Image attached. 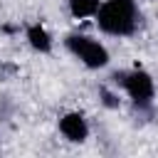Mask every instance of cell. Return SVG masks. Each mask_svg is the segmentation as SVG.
Masks as SVG:
<instances>
[{
    "mask_svg": "<svg viewBox=\"0 0 158 158\" xmlns=\"http://www.w3.org/2000/svg\"><path fill=\"white\" fill-rule=\"evenodd\" d=\"M96 25L101 32L114 37H128L138 27V7L136 0H106L99 5Z\"/></svg>",
    "mask_w": 158,
    "mask_h": 158,
    "instance_id": "obj_1",
    "label": "cell"
},
{
    "mask_svg": "<svg viewBox=\"0 0 158 158\" xmlns=\"http://www.w3.org/2000/svg\"><path fill=\"white\" fill-rule=\"evenodd\" d=\"M114 81H116L118 86H123V91L128 94V99L133 101L136 109H151L156 86H153V79H151L148 72H143V69L116 72V74H114Z\"/></svg>",
    "mask_w": 158,
    "mask_h": 158,
    "instance_id": "obj_2",
    "label": "cell"
},
{
    "mask_svg": "<svg viewBox=\"0 0 158 158\" xmlns=\"http://www.w3.org/2000/svg\"><path fill=\"white\" fill-rule=\"evenodd\" d=\"M64 47L89 69H101L109 64V52L101 42L86 37V35H67Z\"/></svg>",
    "mask_w": 158,
    "mask_h": 158,
    "instance_id": "obj_3",
    "label": "cell"
},
{
    "mask_svg": "<svg viewBox=\"0 0 158 158\" xmlns=\"http://www.w3.org/2000/svg\"><path fill=\"white\" fill-rule=\"evenodd\" d=\"M59 131H62V136H64L67 141L81 143V141H86V136H89V123H86V118H84L79 111H69V114H64V116L59 118Z\"/></svg>",
    "mask_w": 158,
    "mask_h": 158,
    "instance_id": "obj_4",
    "label": "cell"
},
{
    "mask_svg": "<svg viewBox=\"0 0 158 158\" xmlns=\"http://www.w3.org/2000/svg\"><path fill=\"white\" fill-rule=\"evenodd\" d=\"M27 42H30L32 49H37L42 54H47L52 49V37H49V32L42 25H30L27 27Z\"/></svg>",
    "mask_w": 158,
    "mask_h": 158,
    "instance_id": "obj_5",
    "label": "cell"
},
{
    "mask_svg": "<svg viewBox=\"0 0 158 158\" xmlns=\"http://www.w3.org/2000/svg\"><path fill=\"white\" fill-rule=\"evenodd\" d=\"M69 12L74 17H96L99 0H69Z\"/></svg>",
    "mask_w": 158,
    "mask_h": 158,
    "instance_id": "obj_6",
    "label": "cell"
},
{
    "mask_svg": "<svg viewBox=\"0 0 158 158\" xmlns=\"http://www.w3.org/2000/svg\"><path fill=\"white\" fill-rule=\"evenodd\" d=\"M99 96H101L104 106H109V109H116V106H118V96H116V94H111L109 89H99Z\"/></svg>",
    "mask_w": 158,
    "mask_h": 158,
    "instance_id": "obj_7",
    "label": "cell"
}]
</instances>
